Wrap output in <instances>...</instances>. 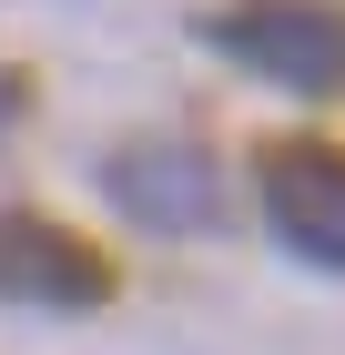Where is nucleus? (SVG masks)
<instances>
[{
	"label": "nucleus",
	"instance_id": "f257e3e1",
	"mask_svg": "<svg viewBox=\"0 0 345 355\" xmlns=\"http://www.w3.org/2000/svg\"><path fill=\"white\" fill-rule=\"evenodd\" d=\"M203 41L274 92H305V102L345 92V0H234L203 21Z\"/></svg>",
	"mask_w": 345,
	"mask_h": 355
},
{
	"label": "nucleus",
	"instance_id": "7ed1b4c3",
	"mask_svg": "<svg viewBox=\"0 0 345 355\" xmlns=\"http://www.w3.org/2000/svg\"><path fill=\"white\" fill-rule=\"evenodd\" d=\"M102 193L142 234H213L224 223V163L203 142H122L102 163Z\"/></svg>",
	"mask_w": 345,
	"mask_h": 355
},
{
	"label": "nucleus",
	"instance_id": "39448f33",
	"mask_svg": "<svg viewBox=\"0 0 345 355\" xmlns=\"http://www.w3.org/2000/svg\"><path fill=\"white\" fill-rule=\"evenodd\" d=\"M10 122H21V82L0 71V132H10Z\"/></svg>",
	"mask_w": 345,
	"mask_h": 355
},
{
	"label": "nucleus",
	"instance_id": "f03ea898",
	"mask_svg": "<svg viewBox=\"0 0 345 355\" xmlns=\"http://www.w3.org/2000/svg\"><path fill=\"white\" fill-rule=\"evenodd\" d=\"M254 203H264V234L285 254L345 274V153L335 142H274L254 163Z\"/></svg>",
	"mask_w": 345,
	"mask_h": 355
},
{
	"label": "nucleus",
	"instance_id": "20e7f679",
	"mask_svg": "<svg viewBox=\"0 0 345 355\" xmlns=\"http://www.w3.org/2000/svg\"><path fill=\"white\" fill-rule=\"evenodd\" d=\"M0 304H41V315H92L112 304V264L81 244L71 223L0 214Z\"/></svg>",
	"mask_w": 345,
	"mask_h": 355
}]
</instances>
